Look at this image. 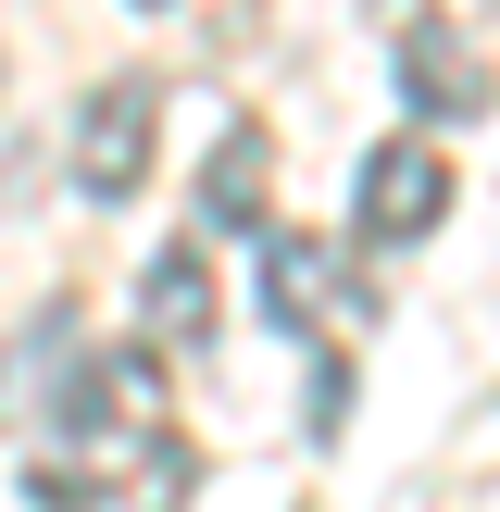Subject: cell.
<instances>
[{"mask_svg": "<svg viewBox=\"0 0 500 512\" xmlns=\"http://www.w3.org/2000/svg\"><path fill=\"white\" fill-rule=\"evenodd\" d=\"M325 300H338V250L325 238H263V313L288 325V338L325 325Z\"/></svg>", "mask_w": 500, "mask_h": 512, "instance_id": "8992f818", "label": "cell"}, {"mask_svg": "<svg viewBox=\"0 0 500 512\" xmlns=\"http://www.w3.org/2000/svg\"><path fill=\"white\" fill-rule=\"evenodd\" d=\"M400 88L425 125H475L488 113V38H438V25L400 13Z\"/></svg>", "mask_w": 500, "mask_h": 512, "instance_id": "3957f363", "label": "cell"}, {"mask_svg": "<svg viewBox=\"0 0 500 512\" xmlns=\"http://www.w3.org/2000/svg\"><path fill=\"white\" fill-rule=\"evenodd\" d=\"M450 213V163L425 138H388V150H363V188H350V225H363V238H425V225Z\"/></svg>", "mask_w": 500, "mask_h": 512, "instance_id": "7a4b0ae2", "label": "cell"}, {"mask_svg": "<svg viewBox=\"0 0 500 512\" xmlns=\"http://www.w3.org/2000/svg\"><path fill=\"white\" fill-rule=\"evenodd\" d=\"M150 150H163V88H150V75H113V88L75 100L63 175H75V200H138L150 188Z\"/></svg>", "mask_w": 500, "mask_h": 512, "instance_id": "6da1fadb", "label": "cell"}, {"mask_svg": "<svg viewBox=\"0 0 500 512\" xmlns=\"http://www.w3.org/2000/svg\"><path fill=\"white\" fill-rule=\"evenodd\" d=\"M263 188H275V150H263V125H225L213 175H200V225H213V238H250V225H263Z\"/></svg>", "mask_w": 500, "mask_h": 512, "instance_id": "5b68a950", "label": "cell"}, {"mask_svg": "<svg viewBox=\"0 0 500 512\" xmlns=\"http://www.w3.org/2000/svg\"><path fill=\"white\" fill-rule=\"evenodd\" d=\"M138 325H150L163 350H200V338H213V263H200L188 238L150 250V275H138Z\"/></svg>", "mask_w": 500, "mask_h": 512, "instance_id": "277c9868", "label": "cell"}]
</instances>
